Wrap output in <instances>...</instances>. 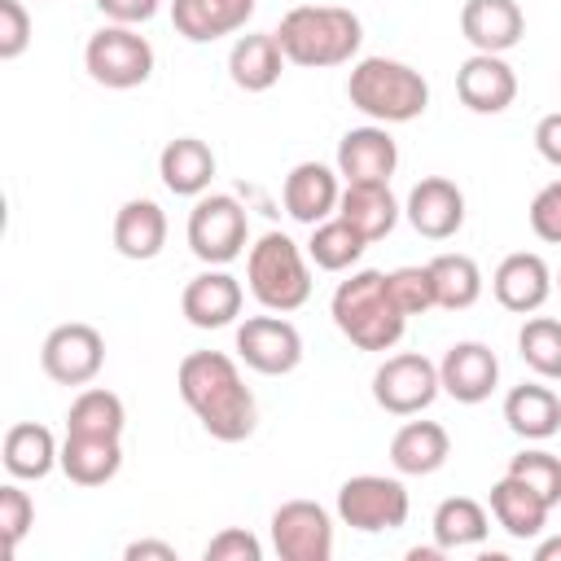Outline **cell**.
Segmentation results:
<instances>
[{"label": "cell", "mask_w": 561, "mask_h": 561, "mask_svg": "<svg viewBox=\"0 0 561 561\" xmlns=\"http://www.w3.org/2000/svg\"><path fill=\"white\" fill-rule=\"evenodd\" d=\"M175 386L180 399L188 403V412L202 421V430L219 443H245L259 425V408L254 394L237 368L232 355L224 351H188L175 368Z\"/></svg>", "instance_id": "obj_1"}, {"label": "cell", "mask_w": 561, "mask_h": 561, "mask_svg": "<svg viewBox=\"0 0 561 561\" xmlns=\"http://www.w3.org/2000/svg\"><path fill=\"white\" fill-rule=\"evenodd\" d=\"M329 316H333L337 333L359 351H390L408 329V316L390 294V276L377 267L351 272L333 289Z\"/></svg>", "instance_id": "obj_2"}, {"label": "cell", "mask_w": 561, "mask_h": 561, "mask_svg": "<svg viewBox=\"0 0 561 561\" xmlns=\"http://www.w3.org/2000/svg\"><path fill=\"white\" fill-rule=\"evenodd\" d=\"M272 35H276L285 61L324 70V66H346L359 53L364 22L342 4H294Z\"/></svg>", "instance_id": "obj_3"}, {"label": "cell", "mask_w": 561, "mask_h": 561, "mask_svg": "<svg viewBox=\"0 0 561 561\" xmlns=\"http://www.w3.org/2000/svg\"><path fill=\"white\" fill-rule=\"evenodd\" d=\"M346 96L359 114H368L381 127L412 123L430 105V83L421 70L394 57H359L346 75Z\"/></svg>", "instance_id": "obj_4"}, {"label": "cell", "mask_w": 561, "mask_h": 561, "mask_svg": "<svg viewBox=\"0 0 561 561\" xmlns=\"http://www.w3.org/2000/svg\"><path fill=\"white\" fill-rule=\"evenodd\" d=\"M245 280H250V294L259 298V307L267 311H298L307 298H311V267L298 250L294 237L285 232H263L250 254H245Z\"/></svg>", "instance_id": "obj_5"}, {"label": "cell", "mask_w": 561, "mask_h": 561, "mask_svg": "<svg viewBox=\"0 0 561 561\" xmlns=\"http://www.w3.org/2000/svg\"><path fill=\"white\" fill-rule=\"evenodd\" d=\"M83 66H88L92 83H101L110 92H127V88H140L153 75V44L136 26L110 22L96 35H88Z\"/></svg>", "instance_id": "obj_6"}, {"label": "cell", "mask_w": 561, "mask_h": 561, "mask_svg": "<svg viewBox=\"0 0 561 561\" xmlns=\"http://www.w3.org/2000/svg\"><path fill=\"white\" fill-rule=\"evenodd\" d=\"M184 232H188V250L206 267H224L250 245V219L232 193H202L188 210Z\"/></svg>", "instance_id": "obj_7"}, {"label": "cell", "mask_w": 561, "mask_h": 561, "mask_svg": "<svg viewBox=\"0 0 561 561\" xmlns=\"http://www.w3.org/2000/svg\"><path fill=\"white\" fill-rule=\"evenodd\" d=\"M412 513L408 486L399 478L386 473H355L337 486V517L342 526L359 530V535H377V530H399Z\"/></svg>", "instance_id": "obj_8"}, {"label": "cell", "mask_w": 561, "mask_h": 561, "mask_svg": "<svg viewBox=\"0 0 561 561\" xmlns=\"http://www.w3.org/2000/svg\"><path fill=\"white\" fill-rule=\"evenodd\" d=\"M443 381H438V364L416 355V351H403V355H390L377 373H373V399L381 412L390 416H416L425 412L434 399H438Z\"/></svg>", "instance_id": "obj_9"}, {"label": "cell", "mask_w": 561, "mask_h": 561, "mask_svg": "<svg viewBox=\"0 0 561 561\" xmlns=\"http://www.w3.org/2000/svg\"><path fill=\"white\" fill-rule=\"evenodd\" d=\"M237 355L263 377H285L302 364V333L280 316H250L237 324Z\"/></svg>", "instance_id": "obj_10"}, {"label": "cell", "mask_w": 561, "mask_h": 561, "mask_svg": "<svg viewBox=\"0 0 561 561\" xmlns=\"http://www.w3.org/2000/svg\"><path fill=\"white\" fill-rule=\"evenodd\" d=\"M272 548L280 561H329L333 517L316 500H285L272 513Z\"/></svg>", "instance_id": "obj_11"}, {"label": "cell", "mask_w": 561, "mask_h": 561, "mask_svg": "<svg viewBox=\"0 0 561 561\" xmlns=\"http://www.w3.org/2000/svg\"><path fill=\"white\" fill-rule=\"evenodd\" d=\"M39 364L57 386H88L105 364V337L83 320L57 324L39 346Z\"/></svg>", "instance_id": "obj_12"}, {"label": "cell", "mask_w": 561, "mask_h": 561, "mask_svg": "<svg viewBox=\"0 0 561 561\" xmlns=\"http://www.w3.org/2000/svg\"><path fill=\"white\" fill-rule=\"evenodd\" d=\"M399 167V145L381 123L351 127L337 140V175L346 184H390Z\"/></svg>", "instance_id": "obj_13"}, {"label": "cell", "mask_w": 561, "mask_h": 561, "mask_svg": "<svg viewBox=\"0 0 561 561\" xmlns=\"http://www.w3.org/2000/svg\"><path fill=\"white\" fill-rule=\"evenodd\" d=\"M491 289H495V302L513 316H535L548 294L557 289L552 285V267L543 263V254L535 250H517V254H504L495 276H491Z\"/></svg>", "instance_id": "obj_14"}, {"label": "cell", "mask_w": 561, "mask_h": 561, "mask_svg": "<svg viewBox=\"0 0 561 561\" xmlns=\"http://www.w3.org/2000/svg\"><path fill=\"white\" fill-rule=\"evenodd\" d=\"M403 215L421 237L447 241L465 228V193L447 175H425V180L412 184V193L403 202Z\"/></svg>", "instance_id": "obj_15"}, {"label": "cell", "mask_w": 561, "mask_h": 561, "mask_svg": "<svg viewBox=\"0 0 561 561\" xmlns=\"http://www.w3.org/2000/svg\"><path fill=\"white\" fill-rule=\"evenodd\" d=\"M438 381L456 403H482L500 381V359L486 342H451L438 359Z\"/></svg>", "instance_id": "obj_16"}, {"label": "cell", "mask_w": 561, "mask_h": 561, "mask_svg": "<svg viewBox=\"0 0 561 561\" xmlns=\"http://www.w3.org/2000/svg\"><path fill=\"white\" fill-rule=\"evenodd\" d=\"M456 96L473 114H504L517 96V70L500 53H473L456 70Z\"/></svg>", "instance_id": "obj_17"}, {"label": "cell", "mask_w": 561, "mask_h": 561, "mask_svg": "<svg viewBox=\"0 0 561 561\" xmlns=\"http://www.w3.org/2000/svg\"><path fill=\"white\" fill-rule=\"evenodd\" d=\"M241 302H245V289L237 276H228L224 267H206L197 272L184 294H180V311L193 329H224L241 316Z\"/></svg>", "instance_id": "obj_18"}, {"label": "cell", "mask_w": 561, "mask_h": 561, "mask_svg": "<svg viewBox=\"0 0 561 561\" xmlns=\"http://www.w3.org/2000/svg\"><path fill=\"white\" fill-rule=\"evenodd\" d=\"M337 167H324V162H298L285 184H280V202L289 210V219L316 228L324 224L329 215H337V197H342V184H337Z\"/></svg>", "instance_id": "obj_19"}, {"label": "cell", "mask_w": 561, "mask_h": 561, "mask_svg": "<svg viewBox=\"0 0 561 561\" xmlns=\"http://www.w3.org/2000/svg\"><path fill=\"white\" fill-rule=\"evenodd\" d=\"M460 35L473 44V53H508L526 35V13L517 0H465L460 9Z\"/></svg>", "instance_id": "obj_20"}, {"label": "cell", "mask_w": 561, "mask_h": 561, "mask_svg": "<svg viewBox=\"0 0 561 561\" xmlns=\"http://www.w3.org/2000/svg\"><path fill=\"white\" fill-rule=\"evenodd\" d=\"M548 513H552V504L535 486H526L522 478L504 473V478L491 482V517L504 526V535H513L522 543L539 539L543 526H548Z\"/></svg>", "instance_id": "obj_21"}, {"label": "cell", "mask_w": 561, "mask_h": 561, "mask_svg": "<svg viewBox=\"0 0 561 561\" xmlns=\"http://www.w3.org/2000/svg\"><path fill=\"white\" fill-rule=\"evenodd\" d=\"M259 0H171V22L184 39L193 44H210L219 35L241 31L254 18Z\"/></svg>", "instance_id": "obj_22"}, {"label": "cell", "mask_w": 561, "mask_h": 561, "mask_svg": "<svg viewBox=\"0 0 561 561\" xmlns=\"http://www.w3.org/2000/svg\"><path fill=\"white\" fill-rule=\"evenodd\" d=\"M447 456H451V438H447V430L438 421H408L390 438V465L403 478L438 473L447 465Z\"/></svg>", "instance_id": "obj_23"}, {"label": "cell", "mask_w": 561, "mask_h": 561, "mask_svg": "<svg viewBox=\"0 0 561 561\" xmlns=\"http://www.w3.org/2000/svg\"><path fill=\"white\" fill-rule=\"evenodd\" d=\"M158 175L175 197H202L215 180V153L197 136H175L158 153Z\"/></svg>", "instance_id": "obj_24"}, {"label": "cell", "mask_w": 561, "mask_h": 561, "mask_svg": "<svg viewBox=\"0 0 561 561\" xmlns=\"http://www.w3.org/2000/svg\"><path fill=\"white\" fill-rule=\"evenodd\" d=\"M162 245H167V215H162V206L149 202V197L123 202L118 215H114V250L123 259L145 263V259H158Z\"/></svg>", "instance_id": "obj_25"}, {"label": "cell", "mask_w": 561, "mask_h": 561, "mask_svg": "<svg viewBox=\"0 0 561 561\" xmlns=\"http://www.w3.org/2000/svg\"><path fill=\"white\" fill-rule=\"evenodd\" d=\"M504 421L517 438L526 443H543L561 430V399L552 386H539V381H522L504 394Z\"/></svg>", "instance_id": "obj_26"}, {"label": "cell", "mask_w": 561, "mask_h": 561, "mask_svg": "<svg viewBox=\"0 0 561 561\" xmlns=\"http://www.w3.org/2000/svg\"><path fill=\"white\" fill-rule=\"evenodd\" d=\"M0 460H4L9 478L39 482V478H48V473H53V465H61V447H57V438H53V430H48V425L18 421V425H9V434H4Z\"/></svg>", "instance_id": "obj_27"}, {"label": "cell", "mask_w": 561, "mask_h": 561, "mask_svg": "<svg viewBox=\"0 0 561 561\" xmlns=\"http://www.w3.org/2000/svg\"><path fill=\"white\" fill-rule=\"evenodd\" d=\"M337 215L364 237V241H381L394 232L399 224V202L390 193V184H346L337 197Z\"/></svg>", "instance_id": "obj_28"}, {"label": "cell", "mask_w": 561, "mask_h": 561, "mask_svg": "<svg viewBox=\"0 0 561 561\" xmlns=\"http://www.w3.org/2000/svg\"><path fill=\"white\" fill-rule=\"evenodd\" d=\"M123 469V447L118 438H96V434H66L61 443V473L75 486H105Z\"/></svg>", "instance_id": "obj_29"}, {"label": "cell", "mask_w": 561, "mask_h": 561, "mask_svg": "<svg viewBox=\"0 0 561 561\" xmlns=\"http://www.w3.org/2000/svg\"><path fill=\"white\" fill-rule=\"evenodd\" d=\"M285 70V53L276 44V35H241L228 53V79L241 88V92H267L276 88Z\"/></svg>", "instance_id": "obj_30"}, {"label": "cell", "mask_w": 561, "mask_h": 561, "mask_svg": "<svg viewBox=\"0 0 561 561\" xmlns=\"http://www.w3.org/2000/svg\"><path fill=\"white\" fill-rule=\"evenodd\" d=\"M127 425V408L114 390L105 386H88L75 394L70 412H66V434H96V438H123Z\"/></svg>", "instance_id": "obj_31"}, {"label": "cell", "mask_w": 561, "mask_h": 561, "mask_svg": "<svg viewBox=\"0 0 561 561\" xmlns=\"http://www.w3.org/2000/svg\"><path fill=\"white\" fill-rule=\"evenodd\" d=\"M430 276H434V298L443 311H469L482 298V267L469 254H434Z\"/></svg>", "instance_id": "obj_32"}, {"label": "cell", "mask_w": 561, "mask_h": 561, "mask_svg": "<svg viewBox=\"0 0 561 561\" xmlns=\"http://www.w3.org/2000/svg\"><path fill=\"white\" fill-rule=\"evenodd\" d=\"M430 530H434V543H443L447 552H451V548H473V543L486 539L491 517H486V508H482L478 500H469V495H447V500L434 508Z\"/></svg>", "instance_id": "obj_33"}, {"label": "cell", "mask_w": 561, "mask_h": 561, "mask_svg": "<svg viewBox=\"0 0 561 561\" xmlns=\"http://www.w3.org/2000/svg\"><path fill=\"white\" fill-rule=\"evenodd\" d=\"M364 237L342 219V215H329L324 224L311 228V241H307V259L320 267V272H346L359 263L364 254Z\"/></svg>", "instance_id": "obj_34"}, {"label": "cell", "mask_w": 561, "mask_h": 561, "mask_svg": "<svg viewBox=\"0 0 561 561\" xmlns=\"http://www.w3.org/2000/svg\"><path fill=\"white\" fill-rule=\"evenodd\" d=\"M517 355L530 373H539L543 381H557L561 377V320L530 316L517 333Z\"/></svg>", "instance_id": "obj_35"}, {"label": "cell", "mask_w": 561, "mask_h": 561, "mask_svg": "<svg viewBox=\"0 0 561 561\" xmlns=\"http://www.w3.org/2000/svg\"><path fill=\"white\" fill-rule=\"evenodd\" d=\"M504 473H513V478H522L526 486H535L552 508L561 504V456H552V451H543V447H526V451H517V456L508 460Z\"/></svg>", "instance_id": "obj_36"}, {"label": "cell", "mask_w": 561, "mask_h": 561, "mask_svg": "<svg viewBox=\"0 0 561 561\" xmlns=\"http://www.w3.org/2000/svg\"><path fill=\"white\" fill-rule=\"evenodd\" d=\"M386 276H390V294H394V302L403 307V316H425V311L438 307L430 263H421V267L408 263V267H394V272H386Z\"/></svg>", "instance_id": "obj_37"}, {"label": "cell", "mask_w": 561, "mask_h": 561, "mask_svg": "<svg viewBox=\"0 0 561 561\" xmlns=\"http://www.w3.org/2000/svg\"><path fill=\"white\" fill-rule=\"evenodd\" d=\"M35 526V504L18 482L0 486V535H4V552H18V543L26 539V530Z\"/></svg>", "instance_id": "obj_38"}, {"label": "cell", "mask_w": 561, "mask_h": 561, "mask_svg": "<svg viewBox=\"0 0 561 561\" xmlns=\"http://www.w3.org/2000/svg\"><path fill=\"white\" fill-rule=\"evenodd\" d=\"M31 44V13L22 0H0V61H18Z\"/></svg>", "instance_id": "obj_39"}, {"label": "cell", "mask_w": 561, "mask_h": 561, "mask_svg": "<svg viewBox=\"0 0 561 561\" xmlns=\"http://www.w3.org/2000/svg\"><path fill=\"white\" fill-rule=\"evenodd\" d=\"M530 232L548 245H561V180L543 184L530 202Z\"/></svg>", "instance_id": "obj_40"}, {"label": "cell", "mask_w": 561, "mask_h": 561, "mask_svg": "<svg viewBox=\"0 0 561 561\" xmlns=\"http://www.w3.org/2000/svg\"><path fill=\"white\" fill-rule=\"evenodd\" d=\"M202 557H206V561H263V543H259L250 530H241V526H224V530L206 543Z\"/></svg>", "instance_id": "obj_41"}, {"label": "cell", "mask_w": 561, "mask_h": 561, "mask_svg": "<svg viewBox=\"0 0 561 561\" xmlns=\"http://www.w3.org/2000/svg\"><path fill=\"white\" fill-rule=\"evenodd\" d=\"M110 22H118V26H140V22H149L153 13H158V4L162 0H92Z\"/></svg>", "instance_id": "obj_42"}, {"label": "cell", "mask_w": 561, "mask_h": 561, "mask_svg": "<svg viewBox=\"0 0 561 561\" xmlns=\"http://www.w3.org/2000/svg\"><path fill=\"white\" fill-rule=\"evenodd\" d=\"M535 149H539L543 162L561 167V110L539 118V127H535Z\"/></svg>", "instance_id": "obj_43"}, {"label": "cell", "mask_w": 561, "mask_h": 561, "mask_svg": "<svg viewBox=\"0 0 561 561\" xmlns=\"http://www.w3.org/2000/svg\"><path fill=\"white\" fill-rule=\"evenodd\" d=\"M123 557L127 561H175V548L171 543H162V539H136V543H127L123 548Z\"/></svg>", "instance_id": "obj_44"}, {"label": "cell", "mask_w": 561, "mask_h": 561, "mask_svg": "<svg viewBox=\"0 0 561 561\" xmlns=\"http://www.w3.org/2000/svg\"><path fill=\"white\" fill-rule=\"evenodd\" d=\"M535 561H561V535L535 543Z\"/></svg>", "instance_id": "obj_45"}, {"label": "cell", "mask_w": 561, "mask_h": 561, "mask_svg": "<svg viewBox=\"0 0 561 561\" xmlns=\"http://www.w3.org/2000/svg\"><path fill=\"white\" fill-rule=\"evenodd\" d=\"M443 552H447V548H443V543H434V548H412L408 557H412V561H438Z\"/></svg>", "instance_id": "obj_46"}, {"label": "cell", "mask_w": 561, "mask_h": 561, "mask_svg": "<svg viewBox=\"0 0 561 561\" xmlns=\"http://www.w3.org/2000/svg\"><path fill=\"white\" fill-rule=\"evenodd\" d=\"M552 285H557V289H561V272H557V276H552Z\"/></svg>", "instance_id": "obj_47"}]
</instances>
